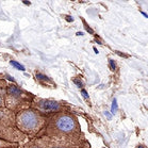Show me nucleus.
I'll return each instance as SVG.
<instances>
[{"label":"nucleus","instance_id":"obj_1","mask_svg":"<svg viewBox=\"0 0 148 148\" xmlns=\"http://www.w3.org/2000/svg\"><path fill=\"white\" fill-rule=\"evenodd\" d=\"M39 136L72 144L89 145L81 130L79 120L70 111L47 116L46 125L37 137Z\"/></svg>","mask_w":148,"mask_h":148},{"label":"nucleus","instance_id":"obj_2","mask_svg":"<svg viewBox=\"0 0 148 148\" xmlns=\"http://www.w3.org/2000/svg\"><path fill=\"white\" fill-rule=\"evenodd\" d=\"M47 116L32 108L16 113V126L18 130L29 140L36 139L46 125Z\"/></svg>","mask_w":148,"mask_h":148},{"label":"nucleus","instance_id":"obj_3","mask_svg":"<svg viewBox=\"0 0 148 148\" xmlns=\"http://www.w3.org/2000/svg\"><path fill=\"white\" fill-rule=\"evenodd\" d=\"M27 139L17 128L16 114L7 108L0 109V140L12 144H21Z\"/></svg>","mask_w":148,"mask_h":148},{"label":"nucleus","instance_id":"obj_4","mask_svg":"<svg viewBox=\"0 0 148 148\" xmlns=\"http://www.w3.org/2000/svg\"><path fill=\"white\" fill-rule=\"evenodd\" d=\"M34 97L35 96L33 94L20 89L16 84L8 83L5 99H4L5 108L16 114L20 111L31 108Z\"/></svg>","mask_w":148,"mask_h":148},{"label":"nucleus","instance_id":"obj_5","mask_svg":"<svg viewBox=\"0 0 148 148\" xmlns=\"http://www.w3.org/2000/svg\"><path fill=\"white\" fill-rule=\"evenodd\" d=\"M31 108L39 112L41 114L49 116V115L70 111V107L65 101H58L55 99H46L35 96L31 105Z\"/></svg>","mask_w":148,"mask_h":148},{"label":"nucleus","instance_id":"obj_6","mask_svg":"<svg viewBox=\"0 0 148 148\" xmlns=\"http://www.w3.org/2000/svg\"><path fill=\"white\" fill-rule=\"evenodd\" d=\"M33 142L41 148H89V145H79L72 144V143H65L60 141L51 140L46 136H39L34 139Z\"/></svg>","mask_w":148,"mask_h":148},{"label":"nucleus","instance_id":"obj_7","mask_svg":"<svg viewBox=\"0 0 148 148\" xmlns=\"http://www.w3.org/2000/svg\"><path fill=\"white\" fill-rule=\"evenodd\" d=\"M7 86H8V82L4 79H0V109L5 108L4 99H5V93H7Z\"/></svg>","mask_w":148,"mask_h":148},{"label":"nucleus","instance_id":"obj_8","mask_svg":"<svg viewBox=\"0 0 148 148\" xmlns=\"http://www.w3.org/2000/svg\"><path fill=\"white\" fill-rule=\"evenodd\" d=\"M18 147L19 148H41V147H38L37 145L34 143L33 140H29L28 142L21 143V144L18 145Z\"/></svg>","mask_w":148,"mask_h":148},{"label":"nucleus","instance_id":"obj_9","mask_svg":"<svg viewBox=\"0 0 148 148\" xmlns=\"http://www.w3.org/2000/svg\"><path fill=\"white\" fill-rule=\"evenodd\" d=\"M36 79H37V80H39L41 82H42V81H46V82H52V81H51V79H49V78H48L47 76H45V75L39 74V72H37V74H36Z\"/></svg>","mask_w":148,"mask_h":148},{"label":"nucleus","instance_id":"obj_10","mask_svg":"<svg viewBox=\"0 0 148 148\" xmlns=\"http://www.w3.org/2000/svg\"><path fill=\"white\" fill-rule=\"evenodd\" d=\"M10 64H11L12 66H14L15 68H17V69H19V70H25L24 65L19 64L18 62H16V61H13V60H11V61H10Z\"/></svg>","mask_w":148,"mask_h":148},{"label":"nucleus","instance_id":"obj_11","mask_svg":"<svg viewBox=\"0 0 148 148\" xmlns=\"http://www.w3.org/2000/svg\"><path fill=\"white\" fill-rule=\"evenodd\" d=\"M74 83H76V85L78 86V87H82V82H81L80 79H78V78H75L74 79Z\"/></svg>","mask_w":148,"mask_h":148},{"label":"nucleus","instance_id":"obj_12","mask_svg":"<svg viewBox=\"0 0 148 148\" xmlns=\"http://www.w3.org/2000/svg\"><path fill=\"white\" fill-rule=\"evenodd\" d=\"M110 64H111V67H112V69L114 70L115 69V63L113 62V60H110Z\"/></svg>","mask_w":148,"mask_h":148},{"label":"nucleus","instance_id":"obj_13","mask_svg":"<svg viewBox=\"0 0 148 148\" xmlns=\"http://www.w3.org/2000/svg\"><path fill=\"white\" fill-rule=\"evenodd\" d=\"M18 145H19V144H14L13 146H10V147H5V148H19V147H18Z\"/></svg>","mask_w":148,"mask_h":148}]
</instances>
